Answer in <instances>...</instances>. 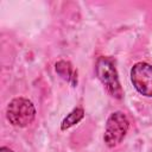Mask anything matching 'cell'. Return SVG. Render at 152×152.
Wrapping results in <instances>:
<instances>
[{
  "label": "cell",
  "mask_w": 152,
  "mask_h": 152,
  "mask_svg": "<svg viewBox=\"0 0 152 152\" xmlns=\"http://www.w3.org/2000/svg\"><path fill=\"white\" fill-rule=\"evenodd\" d=\"M6 113L8 121L17 127H26L33 121L36 116V109L33 103L24 97L13 99L7 106Z\"/></svg>",
  "instance_id": "obj_1"
},
{
  "label": "cell",
  "mask_w": 152,
  "mask_h": 152,
  "mask_svg": "<svg viewBox=\"0 0 152 152\" xmlns=\"http://www.w3.org/2000/svg\"><path fill=\"white\" fill-rule=\"evenodd\" d=\"M128 126H129V122L124 113L121 112L113 113L107 120L104 137H103L107 146L114 147L119 145L126 137Z\"/></svg>",
  "instance_id": "obj_2"
},
{
  "label": "cell",
  "mask_w": 152,
  "mask_h": 152,
  "mask_svg": "<svg viewBox=\"0 0 152 152\" xmlns=\"http://www.w3.org/2000/svg\"><path fill=\"white\" fill-rule=\"evenodd\" d=\"M96 72L100 78V81L104 84L107 90L115 97L120 99L122 95V90L119 83L116 69L114 66V63L108 57H101L99 58L96 63Z\"/></svg>",
  "instance_id": "obj_3"
},
{
  "label": "cell",
  "mask_w": 152,
  "mask_h": 152,
  "mask_svg": "<svg viewBox=\"0 0 152 152\" xmlns=\"http://www.w3.org/2000/svg\"><path fill=\"white\" fill-rule=\"evenodd\" d=\"M131 81L134 88L144 96L152 97V65L139 62L131 70Z\"/></svg>",
  "instance_id": "obj_4"
},
{
  "label": "cell",
  "mask_w": 152,
  "mask_h": 152,
  "mask_svg": "<svg viewBox=\"0 0 152 152\" xmlns=\"http://www.w3.org/2000/svg\"><path fill=\"white\" fill-rule=\"evenodd\" d=\"M83 118V109L82 108H76L74 109L63 121L62 124V129H65V128H69L70 126L75 125L76 122H78L81 119Z\"/></svg>",
  "instance_id": "obj_5"
},
{
  "label": "cell",
  "mask_w": 152,
  "mask_h": 152,
  "mask_svg": "<svg viewBox=\"0 0 152 152\" xmlns=\"http://www.w3.org/2000/svg\"><path fill=\"white\" fill-rule=\"evenodd\" d=\"M56 71L65 80L70 81L71 78L75 80V76H74V70L70 65V63L68 62H64V61H61L56 64Z\"/></svg>",
  "instance_id": "obj_6"
},
{
  "label": "cell",
  "mask_w": 152,
  "mask_h": 152,
  "mask_svg": "<svg viewBox=\"0 0 152 152\" xmlns=\"http://www.w3.org/2000/svg\"><path fill=\"white\" fill-rule=\"evenodd\" d=\"M0 152H13V151L10 150L8 147H1V148H0Z\"/></svg>",
  "instance_id": "obj_7"
}]
</instances>
